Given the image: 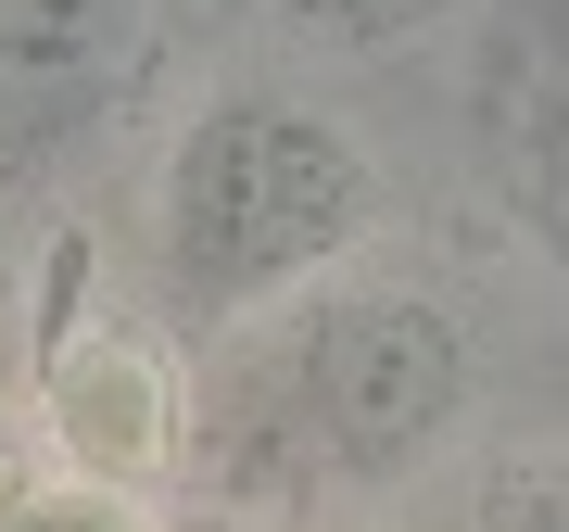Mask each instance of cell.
Instances as JSON below:
<instances>
[{"instance_id":"1","label":"cell","mask_w":569,"mask_h":532,"mask_svg":"<svg viewBox=\"0 0 569 532\" xmlns=\"http://www.w3.org/2000/svg\"><path fill=\"white\" fill-rule=\"evenodd\" d=\"M367 228V152L291 89H228L178 127L152 190V254L190 329H253L317 292Z\"/></svg>"},{"instance_id":"2","label":"cell","mask_w":569,"mask_h":532,"mask_svg":"<svg viewBox=\"0 0 569 532\" xmlns=\"http://www.w3.org/2000/svg\"><path fill=\"white\" fill-rule=\"evenodd\" d=\"M468 406V343L418 292H291V317L228 368L216 444L279 482H392Z\"/></svg>"},{"instance_id":"3","label":"cell","mask_w":569,"mask_h":532,"mask_svg":"<svg viewBox=\"0 0 569 532\" xmlns=\"http://www.w3.org/2000/svg\"><path fill=\"white\" fill-rule=\"evenodd\" d=\"M39 444L77 482L140 494V482L178 470L190 393H178V368H164L140 329H51V355H39Z\"/></svg>"},{"instance_id":"4","label":"cell","mask_w":569,"mask_h":532,"mask_svg":"<svg viewBox=\"0 0 569 532\" xmlns=\"http://www.w3.org/2000/svg\"><path fill=\"white\" fill-rule=\"evenodd\" d=\"M481 152H493V204H507V228L569 279V0H507Z\"/></svg>"},{"instance_id":"5","label":"cell","mask_w":569,"mask_h":532,"mask_svg":"<svg viewBox=\"0 0 569 532\" xmlns=\"http://www.w3.org/2000/svg\"><path fill=\"white\" fill-rule=\"evenodd\" d=\"M127 0H0V63H102Z\"/></svg>"},{"instance_id":"6","label":"cell","mask_w":569,"mask_h":532,"mask_svg":"<svg viewBox=\"0 0 569 532\" xmlns=\"http://www.w3.org/2000/svg\"><path fill=\"white\" fill-rule=\"evenodd\" d=\"M468 0H305V26H329V39L355 51H392V39H430V26H456Z\"/></svg>"},{"instance_id":"7","label":"cell","mask_w":569,"mask_h":532,"mask_svg":"<svg viewBox=\"0 0 569 532\" xmlns=\"http://www.w3.org/2000/svg\"><path fill=\"white\" fill-rule=\"evenodd\" d=\"M26 508H39V494H26V482H0V520H26Z\"/></svg>"},{"instance_id":"8","label":"cell","mask_w":569,"mask_h":532,"mask_svg":"<svg viewBox=\"0 0 569 532\" xmlns=\"http://www.w3.org/2000/svg\"><path fill=\"white\" fill-rule=\"evenodd\" d=\"M0 355H13V305H0Z\"/></svg>"},{"instance_id":"9","label":"cell","mask_w":569,"mask_h":532,"mask_svg":"<svg viewBox=\"0 0 569 532\" xmlns=\"http://www.w3.org/2000/svg\"><path fill=\"white\" fill-rule=\"evenodd\" d=\"M216 13H253V0H216Z\"/></svg>"}]
</instances>
